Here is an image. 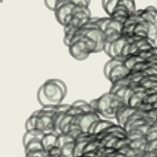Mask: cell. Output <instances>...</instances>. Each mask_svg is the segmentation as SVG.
Wrapping results in <instances>:
<instances>
[{
  "label": "cell",
  "mask_w": 157,
  "mask_h": 157,
  "mask_svg": "<svg viewBox=\"0 0 157 157\" xmlns=\"http://www.w3.org/2000/svg\"><path fill=\"white\" fill-rule=\"evenodd\" d=\"M66 84L59 78H50L45 81L37 91V100L43 106L59 105L66 97Z\"/></svg>",
  "instance_id": "cell-1"
},
{
  "label": "cell",
  "mask_w": 157,
  "mask_h": 157,
  "mask_svg": "<svg viewBox=\"0 0 157 157\" xmlns=\"http://www.w3.org/2000/svg\"><path fill=\"white\" fill-rule=\"evenodd\" d=\"M127 105L123 98L117 94L109 91L97 98L95 110L106 120H116L118 111Z\"/></svg>",
  "instance_id": "cell-2"
},
{
  "label": "cell",
  "mask_w": 157,
  "mask_h": 157,
  "mask_svg": "<svg viewBox=\"0 0 157 157\" xmlns=\"http://www.w3.org/2000/svg\"><path fill=\"white\" fill-rule=\"evenodd\" d=\"M68 48L70 55L78 61H84L87 59L91 54H93L84 38V35L78 32L71 39Z\"/></svg>",
  "instance_id": "cell-3"
},
{
  "label": "cell",
  "mask_w": 157,
  "mask_h": 157,
  "mask_svg": "<svg viewBox=\"0 0 157 157\" xmlns=\"http://www.w3.org/2000/svg\"><path fill=\"white\" fill-rule=\"evenodd\" d=\"M76 0H57L54 15L59 24L64 27L71 20Z\"/></svg>",
  "instance_id": "cell-4"
},
{
  "label": "cell",
  "mask_w": 157,
  "mask_h": 157,
  "mask_svg": "<svg viewBox=\"0 0 157 157\" xmlns=\"http://www.w3.org/2000/svg\"><path fill=\"white\" fill-rule=\"evenodd\" d=\"M101 120V116L97 111L93 112H87V113H82L77 115L75 117L74 123H77L79 127L82 129V131L87 132L90 127L93 124L94 122Z\"/></svg>",
  "instance_id": "cell-5"
},
{
  "label": "cell",
  "mask_w": 157,
  "mask_h": 157,
  "mask_svg": "<svg viewBox=\"0 0 157 157\" xmlns=\"http://www.w3.org/2000/svg\"><path fill=\"white\" fill-rule=\"evenodd\" d=\"M137 32H144L148 36L150 39L155 41L157 39V25L151 21L142 20L134 26V33Z\"/></svg>",
  "instance_id": "cell-6"
},
{
  "label": "cell",
  "mask_w": 157,
  "mask_h": 157,
  "mask_svg": "<svg viewBox=\"0 0 157 157\" xmlns=\"http://www.w3.org/2000/svg\"><path fill=\"white\" fill-rule=\"evenodd\" d=\"M54 112L51 111H47L41 108L39 109V115L36 119V127L38 129H40L41 130L44 131L45 133H48L47 130V126L50 121L53 119V116L54 115Z\"/></svg>",
  "instance_id": "cell-7"
},
{
  "label": "cell",
  "mask_w": 157,
  "mask_h": 157,
  "mask_svg": "<svg viewBox=\"0 0 157 157\" xmlns=\"http://www.w3.org/2000/svg\"><path fill=\"white\" fill-rule=\"evenodd\" d=\"M129 73H130V69H128L124 64H118L114 68H112L109 74L108 80L112 84L116 81L120 80L121 78H124V77L127 76Z\"/></svg>",
  "instance_id": "cell-8"
},
{
  "label": "cell",
  "mask_w": 157,
  "mask_h": 157,
  "mask_svg": "<svg viewBox=\"0 0 157 157\" xmlns=\"http://www.w3.org/2000/svg\"><path fill=\"white\" fill-rule=\"evenodd\" d=\"M137 110V109L136 107H131V106H129L128 105L120 109V110L118 111L116 116V123H117L118 125L123 127L126 122H127V119L131 115L134 114Z\"/></svg>",
  "instance_id": "cell-9"
},
{
  "label": "cell",
  "mask_w": 157,
  "mask_h": 157,
  "mask_svg": "<svg viewBox=\"0 0 157 157\" xmlns=\"http://www.w3.org/2000/svg\"><path fill=\"white\" fill-rule=\"evenodd\" d=\"M137 13L143 20L151 21L157 25V9L153 6H148L145 9L137 10Z\"/></svg>",
  "instance_id": "cell-10"
},
{
  "label": "cell",
  "mask_w": 157,
  "mask_h": 157,
  "mask_svg": "<svg viewBox=\"0 0 157 157\" xmlns=\"http://www.w3.org/2000/svg\"><path fill=\"white\" fill-rule=\"evenodd\" d=\"M45 134H46V133H45L44 131L41 130L40 129L36 128V127H35V128L33 129H31V130H26L23 135V138H22L23 145L25 146V145H27L28 143L30 141H32V140H41Z\"/></svg>",
  "instance_id": "cell-11"
},
{
  "label": "cell",
  "mask_w": 157,
  "mask_h": 157,
  "mask_svg": "<svg viewBox=\"0 0 157 157\" xmlns=\"http://www.w3.org/2000/svg\"><path fill=\"white\" fill-rule=\"evenodd\" d=\"M116 123L113 121V120H99L98 121L94 122L92 125L90 127L89 130L87 132L90 134H98L100 132H101L102 130H105L110 126L113 125Z\"/></svg>",
  "instance_id": "cell-12"
},
{
  "label": "cell",
  "mask_w": 157,
  "mask_h": 157,
  "mask_svg": "<svg viewBox=\"0 0 157 157\" xmlns=\"http://www.w3.org/2000/svg\"><path fill=\"white\" fill-rule=\"evenodd\" d=\"M126 57L122 55H118L116 57H113V58H110V60L107 61L104 66L103 72L104 75L105 76V78L108 79V77H109V74L110 72V71L112 70V68H114L115 66L118 65V64H123L124 61H125Z\"/></svg>",
  "instance_id": "cell-13"
},
{
  "label": "cell",
  "mask_w": 157,
  "mask_h": 157,
  "mask_svg": "<svg viewBox=\"0 0 157 157\" xmlns=\"http://www.w3.org/2000/svg\"><path fill=\"white\" fill-rule=\"evenodd\" d=\"M57 134L54 132L46 133L44 134V136L41 139V142L47 152L52 146L54 145V142H55V140L57 138Z\"/></svg>",
  "instance_id": "cell-14"
},
{
  "label": "cell",
  "mask_w": 157,
  "mask_h": 157,
  "mask_svg": "<svg viewBox=\"0 0 157 157\" xmlns=\"http://www.w3.org/2000/svg\"><path fill=\"white\" fill-rule=\"evenodd\" d=\"M145 90L137 91L134 94H133L130 97V98H129L128 101H127V105L129 106H131V107H135L137 104L143 101L145 97L147 95L146 93H145Z\"/></svg>",
  "instance_id": "cell-15"
},
{
  "label": "cell",
  "mask_w": 157,
  "mask_h": 157,
  "mask_svg": "<svg viewBox=\"0 0 157 157\" xmlns=\"http://www.w3.org/2000/svg\"><path fill=\"white\" fill-rule=\"evenodd\" d=\"M145 61V59L142 58L141 56H139L138 54H129V55L126 56V59L123 64L127 67L128 69H131L134 64H136L138 62H141V61Z\"/></svg>",
  "instance_id": "cell-16"
},
{
  "label": "cell",
  "mask_w": 157,
  "mask_h": 157,
  "mask_svg": "<svg viewBox=\"0 0 157 157\" xmlns=\"http://www.w3.org/2000/svg\"><path fill=\"white\" fill-rule=\"evenodd\" d=\"M73 141H75V138L72 136L70 135L68 133H61V134H57V138H56L55 142H54V145L61 148L64 144Z\"/></svg>",
  "instance_id": "cell-17"
},
{
  "label": "cell",
  "mask_w": 157,
  "mask_h": 157,
  "mask_svg": "<svg viewBox=\"0 0 157 157\" xmlns=\"http://www.w3.org/2000/svg\"><path fill=\"white\" fill-rule=\"evenodd\" d=\"M24 148H25V154L28 153V152H31V151H34V150H45L44 147H43V144L41 142V140L39 139H35L30 141L27 145L24 146Z\"/></svg>",
  "instance_id": "cell-18"
},
{
  "label": "cell",
  "mask_w": 157,
  "mask_h": 157,
  "mask_svg": "<svg viewBox=\"0 0 157 157\" xmlns=\"http://www.w3.org/2000/svg\"><path fill=\"white\" fill-rule=\"evenodd\" d=\"M145 133L142 130H141L139 127H135V128L131 129L130 130H129L127 134V137L130 138L131 141L139 139V138H141V137H145Z\"/></svg>",
  "instance_id": "cell-19"
},
{
  "label": "cell",
  "mask_w": 157,
  "mask_h": 157,
  "mask_svg": "<svg viewBox=\"0 0 157 157\" xmlns=\"http://www.w3.org/2000/svg\"><path fill=\"white\" fill-rule=\"evenodd\" d=\"M38 115H39V109L35 111L34 113H32V115L28 118L25 124V131L36 127V119H37L38 117Z\"/></svg>",
  "instance_id": "cell-20"
},
{
  "label": "cell",
  "mask_w": 157,
  "mask_h": 157,
  "mask_svg": "<svg viewBox=\"0 0 157 157\" xmlns=\"http://www.w3.org/2000/svg\"><path fill=\"white\" fill-rule=\"evenodd\" d=\"M122 36V33L120 32H113V33H111V34L107 35L105 36V46H104V52L105 53L107 51L108 48L110 46V44L113 42H114L116 39H117L118 38Z\"/></svg>",
  "instance_id": "cell-21"
},
{
  "label": "cell",
  "mask_w": 157,
  "mask_h": 157,
  "mask_svg": "<svg viewBox=\"0 0 157 157\" xmlns=\"http://www.w3.org/2000/svg\"><path fill=\"white\" fill-rule=\"evenodd\" d=\"M75 145V141L64 144L61 147L62 151V157H73V148Z\"/></svg>",
  "instance_id": "cell-22"
},
{
  "label": "cell",
  "mask_w": 157,
  "mask_h": 157,
  "mask_svg": "<svg viewBox=\"0 0 157 157\" xmlns=\"http://www.w3.org/2000/svg\"><path fill=\"white\" fill-rule=\"evenodd\" d=\"M104 145L101 143V141L99 139H94L91 140L90 141L87 143L83 149V153L86 152H89V151H93V150H96L98 148H101V147H103ZM82 153V154H83Z\"/></svg>",
  "instance_id": "cell-23"
},
{
  "label": "cell",
  "mask_w": 157,
  "mask_h": 157,
  "mask_svg": "<svg viewBox=\"0 0 157 157\" xmlns=\"http://www.w3.org/2000/svg\"><path fill=\"white\" fill-rule=\"evenodd\" d=\"M116 2H117V0H103L101 2L102 7H103L104 10L107 13L109 17H110L112 14L116 5Z\"/></svg>",
  "instance_id": "cell-24"
},
{
  "label": "cell",
  "mask_w": 157,
  "mask_h": 157,
  "mask_svg": "<svg viewBox=\"0 0 157 157\" xmlns=\"http://www.w3.org/2000/svg\"><path fill=\"white\" fill-rule=\"evenodd\" d=\"M130 142H131V140H130V138H128L127 137H123V138H119V139L116 141V143H115L114 148H116V149H119V148L125 146V145H130Z\"/></svg>",
  "instance_id": "cell-25"
},
{
  "label": "cell",
  "mask_w": 157,
  "mask_h": 157,
  "mask_svg": "<svg viewBox=\"0 0 157 157\" xmlns=\"http://www.w3.org/2000/svg\"><path fill=\"white\" fill-rule=\"evenodd\" d=\"M47 153L54 157H62V151L61 147L54 145L47 151Z\"/></svg>",
  "instance_id": "cell-26"
},
{
  "label": "cell",
  "mask_w": 157,
  "mask_h": 157,
  "mask_svg": "<svg viewBox=\"0 0 157 157\" xmlns=\"http://www.w3.org/2000/svg\"><path fill=\"white\" fill-rule=\"evenodd\" d=\"M144 102H146V103L151 104V105H153L155 102H157V93H153L150 94L146 95L143 100Z\"/></svg>",
  "instance_id": "cell-27"
},
{
  "label": "cell",
  "mask_w": 157,
  "mask_h": 157,
  "mask_svg": "<svg viewBox=\"0 0 157 157\" xmlns=\"http://www.w3.org/2000/svg\"><path fill=\"white\" fill-rule=\"evenodd\" d=\"M57 1V0H47V1H44V4L50 10L54 12L55 11Z\"/></svg>",
  "instance_id": "cell-28"
},
{
  "label": "cell",
  "mask_w": 157,
  "mask_h": 157,
  "mask_svg": "<svg viewBox=\"0 0 157 157\" xmlns=\"http://www.w3.org/2000/svg\"><path fill=\"white\" fill-rule=\"evenodd\" d=\"M145 137H146L147 141H152V140L157 139V130H152V131H149L145 134Z\"/></svg>",
  "instance_id": "cell-29"
},
{
  "label": "cell",
  "mask_w": 157,
  "mask_h": 157,
  "mask_svg": "<svg viewBox=\"0 0 157 157\" xmlns=\"http://www.w3.org/2000/svg\"><path fill=\"white\" fill-rule=\"evenodd\" d=\"M146 116L147 117H149L151 119H153V120H156L157 119V109H152L151 110L146 112Z\"/></svg>",
  "instance_id": "cell-30"
},
{
  "label": "cell",
  "mask_w": 157,
  "mask_h": 157,
  "mask_svg": "<svg viewBox=\"0 0 157 157\" xmlns=\"http://www.w3.org/2000/svg\"><path fill=\"white\" fill-rule=\"evenodd\" d=\"M142 157H157V152L155 150H153V151H145L143 153Z\"/></svg>",
  "instance_id": "cell-31"
},
{
  "label": "cell",
  "mask_w": 157,
  "mask_h": 157,
  "mask_svg": "<svg viewBox=\"0 0 157 157\" xmlns=\"http://www.w3.org/2000/svg\"><path fill=\"white\" fill-rule=\"evenodd\" d=\"M147 61H150V62L155 63V64H157V54H154V55L151 56L149 58L147 59Z\"/></svg>",
  "instance_id": "cell-32"
},
{
  "label": "cell",
  "mask_w": 157,
  "mask_h": 157,
  "mask_svg": "<svg viewBox=\"0 0 157 157\" xmlns=\"http://www.w3.org/2000/svg\"><path fill=\"white\" fill-rule=\"evenodd\" d=\"M115 157H127V155L126 154L119 152L118 150H116V153H115Z\"/></svg>",
  "instance_id": "cell-33"
},
{
  "label": "cell",
  "mask_w": 157,
  "mask_h": 157,
  "mask_svg": "<svg viewBox=\"0 0 157 157\" xmlns=\"http://www.w3.org/2000/svg\"><path fill=\"white\" fill-rule=\"evenodd\" d=\"M155 151H156V152H157V149H155Z\"/></svg>",
  "instance_id": "cell-34"
},
{
  "label": "cell",
  "mask_w": 157,
  "mask_h": 157,
  "mask_svg": "<svg viewBox=\"0 0 157 157\" xmlns=\"http://www.w3.org/2000/svg\"><path fill=\"white\" fill-rule=\"evenodd\" d=\"M32 157H37V156H32Z\"/></svg>",
  "instance_id": "cell-35"
},
{
  "label": "cell",
  "mask_w": 157,
  "mask_h": 157,
  "mask_svg": "<svg viewBox=\"0 0 157 157\" xmlns=\"http://www.w3.org/2000/svg\"><path fill=\"white\" fill-rule=\"evenodd\" d=\"M156 121H157V119H156Z\"/></svg>",
  "instance_id": "cell-36"
},
{
  "label": "cell",
  "mask_w": 157,
  "mask_h": 157,
  "mask_svg": "<svg viewBox=\"0 0 157 157\" xmlns=\"http://www.w3.org/2000/svg\"><path fill=\"white\" fill-rule=\"evenodd\" d=\"M156 149H157V148H156Z\"/></svg>",
  "instance_id": "cell-37"
}]
</instances>
